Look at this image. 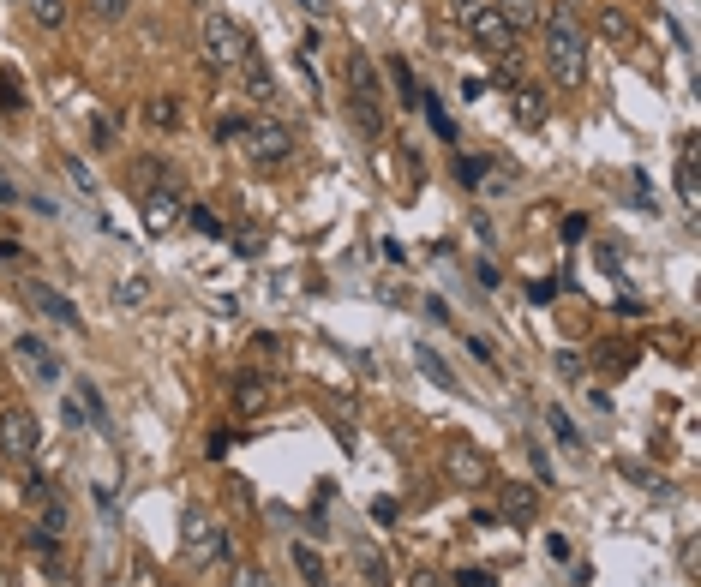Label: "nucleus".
I'll return each instance as SVG.
<instances>
[{"instance_id":"1","label":"nucleus","mask_w":701,"mask_h":587,"mask_svg":"<svg viewBox=\"0 0 701 587\" xmlns=\"http://www.w3.org/2000/svg\"><path fill=\"white\" fill-rule=\"evenodd\" d=\"M540 30H546V66H552V78L558 84H582V72H588V30H582V18L570 6H546Z\"/></svg>"},{"instance_id":"2","label":"nucleus","mask_w":701,"mask_h":587,"mask_svg":"<svg viewBox=\"0 0 701 587\" xmlns=\"http://www.w3.org/2000/svg\"><path fill=\"white\" fill-rule=\"evenodd\" d=\"M384 90H378V66L366 60V54H348V114H354V126L366 132V138H378L384 132Z\"/></svg>"},{"instance_id":"3","label":"nucleus","mask_w":701,"mask_h":587,"mask_svg":"<svg viewBox=\"0 0 701 587\" xmlns=\"http://www.w3.org/2000/svg\"><path fill=\"white\" fill-rule=\"evenodd\" d=\"M180 552L198 564V570H210V564H228L234 552H228V534L216 528V516L210 510H198V504H186L180 510Z\"/></svg>"},{"instance_id":"4","label":"nucleus","mask_w":701,"mask_h":587,"mask_svg":"<svg viewBox=\"0 0 701 587\" xmlns=\"http://www.w3.org/2000/svg\"><path fill=\"white\" fill-rule=\"evenodd\" d=\"M198 42H204V60H210L216 72H222V66H240V60H246V48H252V36H246L228 12H204Z\"/></svg>"},{"instance_id":"5","label":"nucleus","mask_w":701,"mask_h":587,"mask_svg":"<svg viewBox=\"0 0 701 587\" xmlns=\"http://www.w3.org/2000/svg\"><path fill=\"white\" fill-rule=\"evenodd\" d=\"M240 150H246L258 168H276V162H288L294 132H288L282 120H246V126H240Z\"/></svg>"},{"instance_id":"6","label":"nucleus","mask_w":701,"mask_h":587,"mask_svg":"<svg viewBox=\"0 0 701 587\" xmlns=\"http://www.w3.org/2000/svg\"><path fill=\"white\" fill-rule=\"evenodd\" d=\"M462 18H468V36H474L486 54H510V48H516V30H510V18H504L492 0H468Z\"/></svg>"},{"instance_id":"7","label":"nucleus","mask_w":701,"mask_h":587,"mask_svg":"<svg viewBox=\"0 0 701 587\" xmlns=\"http://www.w3.org/2000/svg\"><path fill=\"white\" fill-rule=\"evenodd\" d=\"M36 444H42L36 414L30 408H0V456L6 462H36Z\"/></svg>"},{"instance_id":"8","label":"nucleus","mask_w":701,"mask_h":587,"mask_svg":"<svg viewBox=\"0 0 701 587\" xmlns=\"http://www.w3.org/2000/svg\"><path fill=\"white\" fill-rule=\"evenodd\" d=\"M138 216H144V228H150V234H168V228L186 216V198H180V186H150V192L138 198Z\"/></svg>"},{"instance_id":"9","label":"nucleus","mask_w":701,"mask_h":587,"mask_svg":"<svg viewBox=\"0 0 701 587\" xmlns=\"http://www.w3.org/2000/svg\"><path fill=\"white\" fill-rule=\"evenodd\" d=\"M18 294H24V306H30V312H42L48 324H66V330H78V324H84V312H78L60 288H48V282H24Z\"/></svg>"},{"instance_id":"10","label":"nucleus","mask_w":701,"mask_h":587,"mask_svg":"<svg viewBox=\"0 0 701 587\" xmlns=\"http://www.w3.org/2000/svg\"><path fill=\"white\" fill-rule=\"evenodd\" d=\"M444 474H450L456 486H468V492H474V486H492V462H486V450H474V444H462V438L444 450Z\"/></svg>"},{"instance_id":"11","label":"nucleus","mask_w":701,"mask_h":587,"mask_svg":"<svg viewBox=\"0 0 701 587\" xmlns=\"http://www.w3.org/2000/svg\"><path fill=\"white\" fill-rule=\"evenodd\" d=\"M270 402H276V378L270 372H234V414L240 420H258Z\"/></svg>"},{"instance_id":"12","label":"nucleus","mask_w":701,"mask_h":587,"mask_svg":"<svg viewBox=\"0 0 701 587\" xmlns=\"http://www.w3.org/2000/svg\"><path fill=\"white\" fill-rule=\"evenodd\" d=\"M12 354H18L42 384H54V378H60V360L48 354V342H42V336H18V342H12Z\"/></svg>"},{"instance_id":"13","label":"nucleus","mask_w":701,"mask_h":587,"mask_svg":"<svg viewBox=\"0 0 701 587\" xmlns=\"http://www.w3.org/2000/svg\"><path fill=\"white\" fill-rule=\"evenodd\" d=\"M66 528H72V504H66L60 492H48V498L36 504V534L60 546V534H66Z\"/></svg>"},{"instance_id":"14","label":"nucleus","mask_w":701,"mask_h":587,"mask_svg":"<svg viewBox=\"0 0 701 587\" xmlns=\"http://www.w3.org/2000/svg\"><path fill=\"white\" fill-rule=\"evenodd\" d=\"M414 366H420V372H426L438 390H456V372H450V360H444L432 342H414Z\"/></svg>"},{"instance_id":"15","label":"nucleus","mask_w":701,"mask_h":587,"mask_svg":"<svg viewBox=\"0 0 701 587\" xmlns=\"http://www.w3.org/2000/svg\"><path fill=\"white\" fill-rule=\"evenodd\" d=\"M234 72H240V84H246L252 96H270V90H276V78H270V66H264V54H258V48H246V60H240Z\"/></svg>"},{"instance_id":"16","label":"nucleus","mask_w":701,"mask_h":587,"mask_svg":"<svg viewBox=\"0 0 701 587\" xmlns=\"http://www.w3.org/2000/svg\"><path fill=\"white\" fill-rule=\"evenodd\" d=\"M516 120H522L528 132H540V126L552 120V102H546V90H516Z\"/></svg>"},{"instance_id":"17","label":"nucleus","mask_w":701,"mask_h":587,"mask_svg":"<svg viewBox=\"0 0 701 587\" xmlns=\"http://www.w3.org/2000/svg\"><path fill=\"white\" fill-rule=\"evenodd\" d=\"M492 6L510 18V30H516V36H522V30H534V24L546 18V0H492Z\"/></svg>"},{"instance_id":"18","label":"nucleus","mask_w":701,"mask_h":587,"mask_svg":"<svg viewBox=\"0 0 701 587\" xmlns=\"http://www.w3.org/2000/svg\"><path fill=\"white\" fill-rule=\"evenodd\" d=\"M504 516L510 522H534L540 516V492L534 486H504Z\"/></svg>"},{"instance_id":"19","label":"nucleus","mask_w":701,"mask_h":587,"mask_svg":"<svg viewBox=\"0 0 701 587\" xmlns=\"http://www.w3.org/2000/svg\"><path fill=\"white\" fill-rule=\"evenodd\" d=\"M546 426H552V438H558V444H564L570 456H582V450H588V438L576 432V420H570L564 408H546Z\"/></svg>"},{"instance_id":"20","label":"nucleus","mask_w":701,"mask_h":587,"mask_svg":"<svg viewBox=\"0 0 701 587\" xmlns=\"http://www.w3.org/2000/svg\"><path fill=\"white\" fill-rule=\"evenodd\" d=\"M294 570H300V582H306V587H330V570H324V558H318L306 540L294 546Z\"/></svg>"},{"instance_id":"21","label":"nucleus","mask_w":701,"mask_h":587,"mask_svg":"<svg viewBox=\"0 0 701 587\" xmlns=\"http://www.w3.org/2000/svg\"><path fill=\"white\" fill-rule=\"evenodd\" d=\"M360 576H366V587H390V558L378 546H360Z\"/></svg>"},{"instance_id":"22","label":"nucleus","mask_w":701,"mask_h":587,"mask_svg":"<svg viewBox=\"0 0 701 587\" xmlns=\"http://www.w3.org/2000/svg\"><path fill=\"white\" fill-rule=\"evenodd\" d=\"M144 120H150L156 132H174V126H180V102H174V96H150V108H144Z\"/></svg>"},{"instance_id":"23","label":"nucleus","mask_w":701,"mask_h":587,"mask_svg":"<svg viewBox=\"0 0 701 587\" xmlns=\"http://www.w3.org/2000/svg\"><path fill=\"white\" fill-rule=\"evenodd\" d=\"M30 6V18L42 24V30H60L66 24V0H24Z\"/></svg>"},{"instance_id":"24","label":"nucleus","mask_w":701,"mask_h":587,"mask_svg":"<svg viewBox=\"0 0 701 587\" xmlns=\"http://www.w3.org/2000/svg\"><path fill=\"white\" fill-rule=\"evenodd\" d=\"M390 78H396V90H402V102H408V108H420V96H426V90L414 84V66H408V60H396V66H390Z\"/></svg>"},{"instance_id":"25","label":"nucleus","mask_w":701,"mask_h":587,"mask_svg":"<svg viewBox=\"0 0 701 587\" xmlns=\"http://www.w3.org/2000/svg\"><path fill=\"white\" fill-rule=\"evenodd\" d=\"M114 294H120V306H144L150 300V276H120Z\"/></svg>"},{"instance_id":"26","label":"nucleus","mask_w":701,"mask_h":587,"mask_svg":"<svg viewBox=\"0 0 701 587\" xmlns=\"http://www.w3.org/2000/svg\"><path fill=\"white\" fill-rule=\"evenodd\" d=\"M678 192H684V204H696L701 198V180H696V156L684 150V162H678Z\"/></svg>"},{"instance_id":"27","label":"nucleus","mask_w":701,"mask_h":587,"mask_svg":"<svg viewBox=\"0 0 701 587\" xmlns=\"http://www.w3.org/2000/svg\"><path fill=\"white\" fill-rule=\"evenodd\" d=\"M600 36H612V42H630V18H624V12H612V6H600Z\"/></svg>"},{"instance_id":"28","label":"nucleus","mask_w":701,"mask_h":587,"mask_svg":"<svg viewBox=\"0 0 701 587\" xmlns=\"http://www.w3.org/2000/svg\"><path fill=\"white\" fill-rule=\"evenodd\" d=\"M0 108H6V114L24 108V84H18V72H0Z\"/></svg>"},{"instance_id":"29","label":"nucleus","mask_w":701,"mask_h":587,"mask_svg":"<svg viewBox=\"0 0 701 587\" xmlns=\"http://www.w3.org/2000/svg\"><path fill=\"white\" fill-rule=\"evenodd\" d=\"M186 222H192L198 234H210V240L222 234V216H216V210H204V204H192V210H186Z\"/></svg>"},{"instance_id":"30","label":"nucleus","mask_w":701,"mask_h":587,"mask_svg":"<svg viewBox=\"0 0 701 587\" xmlns=\"http://www.w3.org/2000/svg\"><path fill=\"white\" fill-rule=\"evenodd\" d=\"M126 6H132V0H90V18H102V24H120V18H126Z\"/></svg>"},{"instance_id":"31","label":"nucleus","mask_w":701,"mask_h":587,"mask_svg":"<svg viewBox=\"0 0 701 587\" xmlns=\"http://www.w3.org/2000/svg\"><path fill=\"white\" fill-rule=\"evenodd\" d=\"M252 342H258V360H276V366H282V354H288L282 336H252Z\"/></svg>"},{"instance_id":"32","label":"nucleus","mask_w":701,"mask_h":587,"mask_svg":"<svg viewBox=\"0 0 701 587\" xmlns=\"http://www.w3.org/2000/svg\"><path fill=\"white\" fill-rule=\"evenodd\" d=\"M228 444H234V432H210V444H204V456H210V462H222V456H228Z\"/></svg>"},{"instance_id":"33","label":"nucleus","mask_w":701,"mask_h":587,"mask_svg":"<svg viewBox=\"0 0 701 587\" xmlns=\"http://www.w3.org/2000/svg\"><path fill=\"white\" fill-rule=\"evenodd\" d=\"M456 587H498V576H492V570H462Z\"/></svg>"},{"instance_id":"34","label":"nucleus","mask_w":701,"mask_h":587,"mask_svg":"<svg viewBox=\"0 0 701 587\" xmlns=\"http://www.w3.org/2000/svg\"><path fill=\"white\" fill-rule=\"evenodd\" d=\"M480 174H486V168H480V162H474V156H462V162H456V180H462V186H474V180H480Z\"/></svg>"},{"instance_id":"35","label":"nucleus","mask_w":701,"mask_h":587,"mask_svg":"<svg viewBox=\"0 0 701 587\" xmlns=\"http://www.w3.org/2000/svg\"><path fill=\"white\" fill-rule=\"evenodd\" d=\"M66 180H72V186H84V192H96V180H90V168H84V162H66Z\"/></svg>"},{"instance_id":"36","label":"nucleus","mask_w":701,"mask_h":587,"mask_svg":"<svg viewBox=\"0 0 701 587\" xmlns=\"http://www.w3.org/2000/svg\"><path fill=\"white\" fill-rule=\"evenodd\" d=\"M234 587H276V582H270V576H264V570H252V564H246V570H240V576H234Z\"/></svg>"},{"instance_id":"37","label":"nucleus","mask_w":701,"mask_h":587,"mask_svg":"<svg viewBox=\"0 0 701 587\" xmlns=\"http://www.w3.org/2000/svg\"><path fill=\"white\" fill-rule=\"evenodd\" d=\"M528 462H534V474H540V486H552V462H546V450H528Z\"/></svg>"},{"instance_id":"38","label":"nucleus","mask_w":701,"mask_h":587,"mask_svg":"<svg viewBox=\"0 0 701 587\" xmlns=\"http://www.w3.org/2000/svg\"><path fill=\"white\" fill-rule=\"evenodd\" d=\"M240 126H246V120H222V126H216V138H222V144H240Z\"/></svg>"},{"instance_id":"39","label":"nucleus","mask_w":701,"mask_h":587,"mask_svg":"<svg viewBox=\"0 0 701 587\" xmlns=\"http://www.w3.org/2000/svg\"><path fill=\"white\" fill-rule=\"evenodd\" d=\"M546 552H552L558 564H570V540H564V534H552V540H546Z\"/></svg>"},{"instance_id":"40","label":"nucleus","mask_w":701,"mask_h":587,"mask_svg":"<svg viewBox=\"0 0 701 587\" xmlns=\"http://www.w3.org/2000/svg\"><path fill=\"white\" fill-rule=\"evenodd\" d=\"M408 587H450V582H444V576H432V570H414V576H408Z\"/></svg>"},{"instance_id":"41","label":"nucleus","mask_w":701,"mask_h":587,"mask_svg":"<svg viewBox=\"0 0 701 587\" xmlns=\"http://www.w3.org/2000/svg\"><path fill=\"white\" fill-rule=\"evenodd\" d=\"M300 6H306L312 18H330V0H300Z\"/></svg>"},{"instance_id":"42","label":"nucleus","mask_w":701,"mask_h":587,"mask_svg":"<svg viewBox=\"0 0 701 587\" xmlns=\"http://www.w3.org/2000/svg\"><path fill=\"white\" fill-rule=\"evenodd\" d=\"M138 587H156V576H150V570H144V576H138Z\"/></svg>"},{"instance_id":"43","label":"nucleus","mask_w":701,"mask_h":587,"mask_svg":"<svg viewBox=\"0 0 701 587\" xmlns=\"http://www.w3.org/2000/svg\"><path fill=\"white\" fill-rule=\"evenodd\" d=\"M198 6H210V0H198Z\"/></svg>"},{"instance_id":"44","label":"nucleus","mask_w":701,"mask_h":587,"mask_svg":"<svg viewBox=\"0 0 701 587\" xmlns=\"http://www.w3.org/2000/svg\"><path fill=\"white\" fill-rule=\"evenodd\" d=\"M0 587H6V576H0Z\"/></svg>"}]
</instances>
